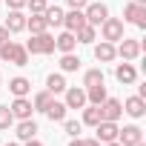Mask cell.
<instances>
[{
	"label": "cell",
	"instance_id": "cell-1",
	"mask_svg": "<svg viewBox=\"0 0 146 146\" xmlns=\"http://www.w3.org/2000/svg\"><path fill=\"white\" fill-rule=\"evenodd\" d=\"M26 52L29 54H52L54 52V35H49V32L32 35V40L26 43Z\"/></svg>",
	"mask_w": 146,
	"mask_h": 146
},
{
	"label": "cell",
	"instance_id": "cell-2",
	"mask_svg": "<svg viewBox=\"0 0 146 146\" xmlns=\"http://www.w3.org/2000/svg\"><path fill=\"white\" fill-rule=\"evenodd\" d=\"M140 52H143V43L132 40V37H120L117 46H115V54L123 57V60H135V57H140Z\"/></svg>",
	"mask_w": 146,
	"mask_h": 146
},
{
	"label": "cell",
	"instance_id": "cell-3",
	"mask_svg": "<svg viewBox=\"0 0 146 146\" xmlns=\"http://www.w3.org/2000/svg\"><path fill=\"white\" fill-rule=\"evenodd\" d=\"M83 17H86V23H89V26H95V29H98V26L109 17V6H106V3H86Z\"/></svg>",
	"mask_w": 146,
	"mask_h": 146
},
{
	"label": "cell",
	"instance_id": "cell-4",
	"mask_svg": "<svg viewBox=\"0 0 146 146\" xmlns=\"http://www.w3.org/2000/svg\"><path fill=\"white\" fill-rule=\"evenodd\" d=\"M100 35H103V40L117 43V40L123 37V20H120V17H106V20L100 23Z\"/></svg>",
	"mask_w": 146,
	"mask_h": 146
},
{
	"label": "cell",
	"instance_id": "cell-5",
	"mask_svg": "<svg viewBox=\"0 0 146 146\" xmlns=\"http://www.w3.org/2000/svg\"><path fill=\"white\" fill-rule=\"evenodd\" d=\"M98 109H100V120H115V123H117V117L123 115V103H120L117 98H106Z\"/></svg>",
	"mask_w": 146,
	"mask_h": 146
},
{
	"label": "cell",
	"instance_id": "cell-6",
	"mask_svg": "<svg viewBox=\"0 0 146 146\" xmlns=\"http://www.w3.org/2000/svg\"><path fill=\"white\" fill-rule=\"evenodd\" d=\"M117 143L120 146H137V143H143V132H140V126H123V129H117Z\"/></svg>",
	"mask_w": 146,
	"mask_h": 146
},
{
	"label": "cell",
	"instance_id": "cell-7",
	"mask_svg": "<svg viewBox=\"0 0 146 146\" xmlns=\"http://www.w3.org/2000/svg\"><path fill=\"white\" fill-rule=\"evenodd\" d=\"M123 20L135 23L137 29H146V6H140V3H129V6L123 9Z\"/></svg>",
	"mask_w": 146,
	"mask_h": 146
},
{
	"label": "cell",
	"instance_id": "cell-8",
	"mask_svg": "<svg viewBox=\"0 0 146 146\" xmlns=\"http://www.w3.org/2000/svg\"><path fill=\"white\" fill-rule=\"evenodd\" d=\"M117 123L115 120H100L98 126H95V137L100 140V143H109V140H117Z\"/></svg>",
	"mask_w": 146,
	"mask_h": 146
},
{
	"label": "cell",
	"instance_id": "cell-9",
	"mask_svg": "<svg viewBox=\"0 0 146 146\" xmlns=\"http://www.w3.org/2000/svg\"><path fill=\"white\" fill-rule=\"evenodd\" d=\"M66 109H83L86 106V89H78V86H66Z\"/></svg>",
	"mask_w": 146,
	"mask_h": 146
},
{
	"label": "cell",
	"instance_id": "cell-10",
	"mask_svg": "<svg viewBox=\"0 0 146 146\" xmlns=\"http://www.w3.org/2000/svg\"><path fill=\"white\" fill-rule=\"evenodd\" d=\"M115 78H117L123 86H129V83L137 80V69H135L129 60H123V63H117V69H115Z\"/></svg>",
	"mask_w": 146,
	"mask_h": 146
},
{
	"label": "cell",
	"instance_id": "cell-11",
	"mask_svg": "<svg viewBox=\"0 0 146 146\" xmlns=\"http://www.w3.org/2000/svg\"><path fill=\"white\" fill-rule=\"evenodd\" d=\"M9 109H12L15 120H26V117H32V112H35L32 100H26V98H15V103H12Z\"/></svg>",
	"mask_w": 146,
	"mask_h": 146
},
{
	"label": "cell",
	"instance_id": "cell-12",
	"mask_svg": "<svg viewBox=\"0 0 146 146\" xmlns=\"http://www.w3.org/2000/svg\"><path fill=\"white\" fill-rule=\"evenodd\" d=\"M6 29H9V35L23 32V29H26V15H23L20 9H12V12H9V17H6Z\"/></svg>",
	"mask_w": 146,
	"mask_h": 146
},
{
	"label": "cell",
	"instance_id": "cell-13",
	"mask_svg": "<svg viewBox=\"0 0 146 146\" xmlns=\"http://www.w3.org/2000/svg\"><path fill=\"white\" fill-rule=\"evenodd\" d=\"M123 112L129 115V117H143L146 115V100L143 98H126V103H123Z\"/></svg>",
	"mask_w": 146,
	"mask_h": 146
},
{
	"label": "cell",
	"instance_id": "cell-14",
	"mask_svg": "<svg viewBox=\"0 0 146 146\" xmlns=\"http://www.w3.org/2000/svg\"><path fill=\"white\" fill-rule=\"evenodd\" d=\"M83 23H86L83 9H72V12H66V15H63V26H66V32H78Z\"/></svg>",
	"mask_w": 146,
	"mask_h": 146
},
{
	"label": "cell",
	"instance_id": "cell-15",
	"mask_svg": "<svg viewBox=\"0 0 146 146\" xmlns=\"http://www.w3.org/2000/svg\"><path fill=\"white\" fill-rule=\"evenodd\" d=\"M43 115H46L52 123H63V120H66V103H60V100H54V98H52V103L46 106V112H43Z\"/></svg>",
	"mask_w": 146,
	"mask_h": 146
},
{
	"label": "cell",
	"instance_id": "cell-16",
	"mask_svg": "<svg viewBox=\"0 0 146 146\" xmlns=\"http://www.w3.org/2000/svg\"><path fill=\"white\" fill-rule=\"evenodd\" d=\"M95 57L100 60V63H112L117 54H115V43H109V40H100L98 46H95Z\"/></svg>",
	"mask_w": 146,
	"mask_h": 146
},
{
	"label": "cell",
	"instance_id": "cell-17",
	"mask_svg": "<svg viewBox=\"0 0 146 146\" xmlns=\"http://www.w3.org/2000/svg\"><path fill=\"white\" fill-rule=\"evenodd\" d=\"M75 46H78L75 32H63V35H57V37H54V49H60L63 54H66V52H75Z\"/></svg>",
	"mask_w": 146,
	"mask_h": 146
},
{
	"label": "cell",
	"instance_id": "cell-18",
	"mask_svg": "<svg viewBox=\"0 0 146 146\" xmlns=\"http://www.w3.org/2000/svg\"><path fill=\"white\" fill-rule=\"evenodd\" d=\"M35 135H37V123H35L32 117H26V120H20V123H17V140H23V143H26V140H32Z\"/></svg>",
	"mask_w": 146,
	"mask_h": 146
},
{
	"label": "cell",
	"instance_id": "cell-19",
	"mask_svg": "<svg viewBox=\"0 0 146 146\" xmlns=\"http://www.w3.org/2000/svg\"><path fill=\"white\" fill-rule=\"evenodd\" d=\"M9 89H12L15 98H26V95L32 92V80H26V78H12V80H9Z\"/></svg>",
	"mask_w": 146,
	"mask_h": 146
},
{
	"label": "cell",
	"instance_id": "cell-20",
	"mask_svg": "<svg viewBox=\"0 0 146 146\" xmlns=\"http://www.w3.org/2000/svg\"><path fill=\"white\" fill-rule=\"evenodd\" d=\"M106 98H109V95H106V86H103V83H98V86H89V89H86V103H92V106H100Z\"/></svg>",
	"mask_w": 146,
	"mask_h": 146
},
{
	"label": "cell",
	"instance_id": "cell-21",
	"mask_svg": "<svg viewBox=\"0 0 146 146\" xmlns=\"http://www.w3.org/2000/svg\"><path fill=\"white\" fill-rule=\"evenodd\" d=\"M26 29L32 35H40V32H49V23L43 15H32V17H26Z\"/></svg>",
	"mask_w": 146,
	"mask_h": 146
},
{
	"label": "cell",
	"instance_id": "cell-22",
	"mask_svg": "<svg viewBox=\"0 0 146 146\" xmlns=\"http://www.w3.org/2000/svg\"><path fill=\"white\" fill-rule=\"evenodd\" d=\"M63 9L60 6H46V12H43V17H46V23L49 26H63Z\"/></svg>",
	"mask_w": 146,
	"mask_h": 146
},
{
	"label": "cell",
	"instance_id": "cell-23",
	"mask_svg": "<svg viewBox=\"0 0 146 146\" xmlns=\"http://www.w3.org/2000/svg\"><path fill=\"white\" fill-rule=\"evenodd\" d=\"M75 37H78V43H95V40H98V29L89 26V23H83V26L75 32Z\"/></svg>",
	"mask_w": 146,
	"mask_h": 146
},
{
	"label": "cell",
	"instance_id": "cell-24",
	"mask_svg": "<svg viewBox=\"0 0 146 146\" xmlns=\"http://www.w3.org/2000/svg\"><path fill=\"white\" fill-rule=\"evenodd\" d=\"M66 86H69V83H66V78H63V75H49V78H46V89H49L52 95L66 92Z\"/></svg>",
	"mask_w": 146,
	"mask_h": 146
},
{
	"label": "cell",
	"instance_id": "cell-25",
	"mask_svg": "<svg viewBox=\"0 0 146 146\" xmlns=\"http://www.w3.org/2000/svg\"><path fill=\"white\" fill-rule=\"evenodd\" d=\"M78 69H80V57L75 52H66L60 57V72H78Z\"/></svg>",
	"mask_w": 146,
	"mask_h": 146
},
{
	"label": "cell",
	"instance_id": "cell-26",
	"mask_svg": "<svg viewBox=\"0 0 146 146\" xmlns=\"http://www.w3.org/2000/svg\"><path fill=\"white\" fill-rule=\"evenodd\" d=\"M52 98H54V95H52L49 89H46V92H37V95H35V100H32L35 112H46V106L52 103Z\"/></svg>",
	"mask_w": 146,
	"mask_h": 146
},
{
	"label": "cell",
	"instance_id": "cell-27",
	"mask_svg": "<svg viewBox=\"0 0 146 146\" xmlns=\"http://www.w3.org/2000/svg\"><path fill=\"white\" fill-rule=\"evenodd\" d=\"M83 123H86V126H98V123H100V109L92 106V103L83 106Z\"/></svg>",
	"mask_w": 146,
	"mask_h": 146
},
{
	"label": "cell",
	"instance_id": "cell-28",
	"mask_svg": "<svg viewBox=\"0 0 146 146\" xmlns=\"http://www.w3.org/2000/svg\"><path fill=\"white\" fill-rule=\"evenodd\" d=\"M98 83H103V72L100 69H89L83 75V86L89 89V86H98Z\"/></svg>",
	"mask_w": 146,
	"mask_h": 146
},
{
	"label": "cell",
	"instance_id": "cell-29",
	"mask_svg": "<svg viewBox=\"0 0 146 146\" xmlns=\"http://www.w3.org/2000/svg\"><path fill=\"white\" fill-rule=\"evenodd\" d=\"M12 63H15V66H29V52H26V46L17 43V49H15V54H12Z\"/></svg>",
	"mask_w": 146,
	"mask_h": 146
},
{
	"label": "cell",
	"instance_id": "cell-30",
	"mask_svg": "<svg viewBox=\"0 0 146 146\" xmlns=\"http://www.w3.org/2000/svg\"><path fill=\"white\" fill-rule=\"evenodd\" d=\"M12 123H15V115H12V109H9V106H0V132H6Z\"/></svg>",
	"mask_w": 146,
	"mask_h": 146
},
{
	"label": "cell",
	"instance_id": "cell-31",
	"mask_svg": "<svg viewBox=\"0 0 146 146\" xmlns=\"http://www.w3.org/2000/svg\"><path fill=\"white\" fill-rule=\"evenodd\" d=\"M15 49H17V43H15V40H6V43H0V60L12 63V54H15Z\"/></svg>",
	"mask_w": 146,
	"mask_h": 146
},
{
	"label": "cell",
	"instance_id": "cell-32",
	"mask_svg": "<svg viewBox=\"0 0 146 146\" xmlns=\"http://www.w3.org/2000/svg\"><path fill=\"white\" fill-rule=\"evenodd\" d=\"M63 129H66V135H69V137H80L83 123H78V120H63Z\"/></svg>",
	"mask_w": 146,
	"mask_h": 146
},
{
	"label": "cell",
	"instance_id": "cell-33",
	"mask_svg": "<svg viewBox=\"0 0 146 146\" xmlns=\"http://www.w3.org/2000/svg\"><path fill=\"white\" fill-rule=\"evenodd\" d=\"M26 6L32 9V15H43L46 6H49V0H26Z\"/></svg>",
	"mask_w": 146,
	"mask_h": 146
},
{
	"label": "cell",
	"instance_id": "cell-34",
	"mask_svg": "<svg viewBox=\"0 0 146 146\" xmlns=\"http://www.w3.org/2000/svg\"><path fill=\"white\" fill-rule=\"evenodd\" d=\"M89 0H69V9H86Z\"/></svg>",
	"mask_w": 146,
	"mask_h": 146
},
{
	"label": "cell",
	"instance_id": "cell-35",
	"mask_svg": "<svg viewBox=\"0 0 146 146\" xmlns=\"http://www.w3.org/2000/svg\"><path fill=\"white\" fill-rule=\"evenodd\" d=\"M6 3H9V9H23L26 0H6Z\"/></svg>",
	"mask_w": 146,
	"mask_h": 146
},
{
	"label": "cell",
	"instance_id": "cell-36",
	"mask_svg": "<svg viewBox=\"0 0 146 146\" xmlns=\"http://www.w3.org/2000/svg\"><path fill=\"white\" fill-rule=\"evenodd\" d=\"M6 40H9V29H6V26H0V43H6Z\"/></svg>",
	"mask_w": 146,
	"mask_h": 146
},
{
	"label": "cell",
	"instance_id": "cell-37",
	"mask_svg": "<svg viewBox=\"0 0 146 146\" xmlns=\"http://www.w3.org/2000/svg\"><path fill=\"white\" fill-rule=\"evenodd\" d=\"M83 143H86V146H103V143H100L98 137H89V140H83Z\"/></svg>",
	"mask_w": 146,
	"mask_h": 146
},
{
	"label": "cell",
	"instance_id": "cell-38",
	"mask_svg": "<svg viewBox=\"0 0 146 146\" xmlns=\"http://www.w3.org/2000/svg\"><path fill=\"white\" fill-rule=\"evenodd\" d=\"M69 146H86V143H83L80 137H72V143H69Z\"/></svg>",
	"mask_w": 146,
	"mask_h": 146
},
{
	"label": "cell",
	"instance_id": "cell-39",
	"mask_svg": "<svg viewBox=\"0 0 146 146\" xmlns=\"http://www.w3.org/2000/svg\"><path fill=\"white\" fill-rule=\"evenodd\" d=\"M26 146H43V143H40V140H35V137H32V140H26Z\"/></svg>",
	"mask_w": 146,
	"mask_h": 146
},
{
	"label": "cell",
	"instance_id": "cell-40",
	"mask_svg": "<svg viewBox=\"0 0 146 146\" xmlns=\"http://www.w3.org/2000/svg\"><path fill=\"white\" fill-rule=\"evenodd\" d=\"M103 146H120V143H117V140H109V143H103Z\"/></svg>",
	"mask_w": 146,
	"mask_h": 146
},
{
	"label": "cell",
	"instance_id": "cell-41",
	"mask_svg": "<svg viewBox=\"0 0 146 146\" xmlns=\"http://www.w3.org/2000/svg\"><path fill=\"white\" fill-rule=\"evenodd\" d=\"M132 3H140V6H146V0H132Z\"/></svg>",
	"mask_w": 146,
	"mask_h": 146
},
{
	"label": "cell",
	"instance_id": "cell-42",
	"mask_svg": "<svg viewBox=\"0 0 146 146\" xmlns=\"http://www.w3.org/2000/svg\"><path fill=\"white\" fill-rule=\"evenodd\" d=\"M6 146H20V143H6Z\"/></svg>",
	"mask_w": 146,
	"mask_h": 146
},
{
	"label": "cell",
	"instance_id": "cell-43",
	"mask_svg": "<svg viewBox=\"0 0 146 146\" xmlns=\"http://www.w3.org/2000/svg\"><path fill=\"white\" fill-rule=\"evenodd\" d=\"M0 86H3V78H0Z\"/></svg>",
	"mask_w": 146,
	"mask_h": 146
},
{
	"label": "cell",
	"instance_id": "cell-44",
	"mask_svg": "<svg viewBox=\"0 0 146 146\" xmlns=\"http://www.w3.org/2000/svg\"><path fill=\"white\" fill-rule=\"evenodd\" d=\"M137 146H143V143H137Z\"/></svg>",
	"mask_w": 146,
	"mask_h": 146
}]
</instances>
